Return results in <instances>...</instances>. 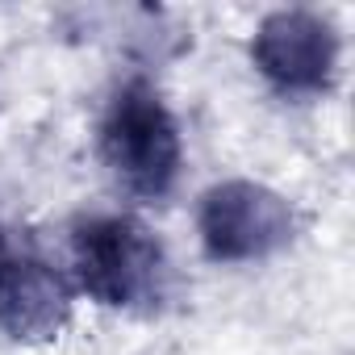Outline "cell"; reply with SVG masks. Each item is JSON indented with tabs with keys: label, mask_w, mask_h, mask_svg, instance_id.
I'll return each instance as SVG.
<instances>
[{
	"label": "cell",
	"mask_w": 355,
	"mask_h": 355,
	"mask_svg": "<svg viewBox=\"0 0 355 355\" xmlns=\"http://www.w3.org/2000/svg\"><path fill=\"white\" fill-rule=\"evenodd\" d=\"M67 280L34 255H0V330L17 343H51L71 322Z\"/></svg>",
	"instance_id": "obj_5"
},
{
	"label": "cell",
	"mask_w": 355,
	"mask_h": 355,
	"mask_svg": "<svg viewBox=\"0 0 355 355\" xmlns=\"http://www.w3.org/2000/svg\"><path fill=\"white\" fill-rule=\"evenodd\" d=\"M101 155L134 197L159 201L171 193L184 163V142L171 109L150 84L134 80L109 101L101 121Z\"/></svg>",
	"instance_id": "obj_2"
},
{
	"label": "cell",
	"mask_w": 355,
	"mask_h": 355,
	"mask_svg": "<svg viewBox=\"0 0 355 355\" xmlns=\"http://www.w3.org/2000/svg\"><path fill=\"white\" fill-rule=\"evenodd\" d=\"M0 255H5V234H0Z\"/></svg>",
	"instance_id": "obj_6"
},
{
	"label": "cell",
	"mask_w": 355,
	"mask_h": 355,
	"mask_svg": "<svg viewBox=\"0 0 355 355\" xmlns=\"http://www.w3.org/2000/svg\"><path fill=\"white\" fill-rule=\"evenodd\" d=\"M80 288L109 309H155L167 293V255L130 214H96L71 234Z\"/></svg>",
	"instance_id": "obj_1"
},
{
	"label": "cell",
	"mask_w": 355,
	"mask_h": 355,
	"mask_svg": "<svg viewBox=\"0 0 355 355\" xmlns=\"http://www.w3.org/2000/svg\"><path fill=\"white\" fill-rule=\"evenodd\" d=\"M197 230L205 255L218 263H251L284 251L297 239V209L288 197L255 180H226L201 197Z\"/></svg>",
	"instance_id": "obj_3"
},
{
	"label": "cell",
	"mask_w": 355,
	"mask_h": 355,
	"mask_svg": "<svg viewBox=\"0 0 355 355\" xmlns=\"http://www.w3.org/2000/svg\"><path fill=\"white\" fill-rule=\"evenodd\" d=\"M251 59L268 84L293 96H313L334 84L338 71V34L326 17L309 9L268 13L251 38Z\"/></svg>",
	"instance_id": "obj_4"
}]
</instances>
